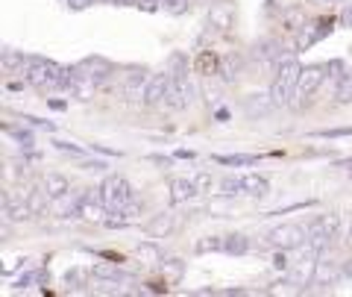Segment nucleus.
Listing matches in <instances>:
<instances>
[{"label": "nucleus", "instance_id": "1", "mask_svg": "<svg viewBox=\"0 0 352 297\" xmlns=\"http://www.w3.org/2000/svg\"><path fill=\"white\" fill-rule=\"evenodd\" d=\"M21 76H24L27 85H32V89H38V92L65 89V68H59V65L50 59H41V57H27Z\"/></svg>", "mask_w": 352, "mask_h": 297}, {"label": "nucleus", "instance_id": "2", "mask_svg": "<svg viewBox=\"0 0 352 297\" xmlns=\"http://www.w3.org/2000/svg\"><path fill=\"white\" fill-rule=\"evenodd\" d=\"M300 76H302V65L296 62L294 57L282 59L279 68H276V76L270 83V97L276 106H291L294 94H296V85H300Z\"/></svg>", "mask_w": 352, "mask_h": 297}, {"label": "nucleus", "instance_id": "3", "mask_svg": "<svg viewBox=\"0 0 352 297\" xmlns=\"http://www.w3.org/2000/svg\"><path fill=\"white\" fill-rule=\"evenodd\" d=\"M329 71H332V65H323V62H317V65H308V68H302V76H300V85H296V94H294V101L291 106L296 109V112H302V109L311 103V97L320 92V85L329 80Z\"/></svg>", "mask_w": 352, "mask_h": 297}, {"label": "nucleus", "instance_id": "4", "mask_svg": "<svg viewBox=\"0 0 352 297\" xmlns=\"http://www.w3.org/2000/svg\"><path fill=\"white\" fill-rule=\"evenodd\" d=\"M340 229H344V221H340L338 212H329V215H317L311 224H308V245L323 250L326 245H332V241L340 236Z\"/></svg>", "mask_w": 352, "mask_h": 297}, {"label": "nucleus", "instance_id": "5", "mask_svg": "<svg viewBox=\"0 0 352 297\" xmlns=\"http://www.w3.org/2000/svg\"><path fill=\"white\" fill-rule=\"evenodd\" d=\"M267 245L273 250H296L308 245V227L302 224H279L267 233Z\"/></svg>", "mask_w": 352, "mask_h": 297}, {"label": "nucleus", "instance_id": "6", "mask_svg": "<svg viewBox=\"0 0 352 297\" xmlns=\"http://www.w3.org/2000/svg\"><path fill=\"white\" fill-rule=\"evenodd\" d=\"M100 201L112 209H120V206H126L129 201H132V185H129V180L126 177H120V174H112V177H106L103 183H100Z\"/></svg>", "mask_w": 352, "mask_h": 297}, {"label": "nucleus", "instance_id": "7", "mask_svg": "<svg viewBox=\"0 0 352 297\" xmlns=\"http://www.w3.org/2000/svg\"><path fill=\"white\" fill-rule=\"evenodd\" d=\"M191 101H194V83H191V76L188 74H173L170 92H168V97H164V103H168L170 109H176V112H182V109L191 106Z\"/></svg>", "mask_w": 352, "mask_h": 297}, {"label": "nucleus", "instance_id": "8", "mask_svg": "<svg viewBox=\"0 0 352 297\" xmlns=\"http://www.w3.org/2000/svg\"><path fill=\"white\" fill-rule=\"evenodd\" d=\"M282 53H285L282 41H276V39H261V41H256V45H252L250 57H252V62L264 65V68H279Z\"/></svg>", "mask_w": 352, "mask_h": 297}, {"label": "nucleus", "instance_id": "9", "mask_svg": "<svg viewBox=\"0 0 352 297\" xmlns=\"http://www.w3.org/2000/svg\"><path fill=\"white\" fill-rule=\"evenodd\" d=\"M176 229H179V218H176V212H159L144 224V236L159 241V238H170Z\"/></svg>", "mask_w": 352, "mask_h": 297}, {"label": "nucleus", "instance_id": "10", "mask_svg": "<svg viewBox=\"0 0 352 297\" xmlns=\"http://www.w3.org/2000/svg\"><path fill=\"white\" fill-rule=\"evenodd\" d=\"M170 80H173V74L170 71H159V74H153L150 80H147V89H144V106H159L164 103V97H168L170 92Z\"/></svg>", "mask_w": 352, "mask_h": 297}, {"label": "nucleus", "instance_id": "11", "mask_svg": "<svg viewBox=\"0 0 352 297\" xmlns=\"http://www.w3.org/2000/svg\"><path fill=\"white\" fill-rule=\"evenodd\" d=\"M32 215L36 212L27 203V194H3V221L21 224V221H30Z\"/></svg>", "mask_w": 352, "mask_h": 297}, {"label": "nucleus", "instance_id": "12", "mask_svg": "<svg viewBox=\"0 0 352 297\" xmlns=\"http://www.w3.org/2000/svg\"><path fill=\"white\" fill-rule=\"evenodd\" d=\"M232 27H235V9H232V3L220 0V3H214L212 9H208V30L229 32Z\"/></svg>", "mask_w": 352, "mask_h": 297}, {"label": "nucleus", "instance_id": "13", "mask_svg": "<svg viewBox=\"0 0 352 297\" xmlns=\"http://www.w3.org/2000/svg\"><path fill=\"white\" fill-rule=\"evenodd\" d=\"M344 265L340 262H332V259H317V268H314V285H338L344 280Z\"/></svg>", "mask_w": 352, "mask_h": 297}, {"label": "nucleus", "instance_id": "14", "mask_svg": "<svg viewBox=\"0 0 352 297\" xmlns=\"http://www.w3.org/2000/svg\"><path fill=\"white\" fill-rule=\"evenodd\" d=\"M168 192H170V203H188V201H194V197L200 194L194 177H191V180H188V177H173V180L168 183Z\"/></svg>", "mask_w": 352, "mask_h": 297}, {"label": "nucleus", "instance_id": "15", "mask_svg": "<svg viewBox=\"0 0 352 297\" xmlns=\"http://www.w3.org/2000/svg\"><path fill=\"white\" fill-rule=\"evenodd\" d=\"M329 30H332V21H317V24H311V27H305L302 32H300V36H296V50H308V48H311V45H317V41H320V39H326L329 36Z\"/></svg>", "mask_w": 352, "mask_h": 297}, {"label": "nucleus", "instance_id": "16", "mask_svg": "<svg viewBox=\"0 0 352 297\" xmlns=\"http://www.w3.org/2000/svg\"><path fill=\"white\" fill-rule=\"evenodd\" d=\"M147 80H150V76H144V71L126 74V80L120 83V94H124V101H138V97H144Z\"/></svg>", "mask_w": 352, "mask_h": 297}, {"label": "nucleus", "instance_id": "17", "mask_svg": "<svg viewBox=\"0 0 352 297\" xmlns=\"http://www.w3.org/2000/svg\"><path fill=\"white\" fill-rule=\"evenodd\" d=\"M41 189L50 194V201H59V197L71 194V183H68V177H65V174L50 171V174H44V180H41Z\"/></svg>", "mask_w": 352, "mask_h": 297}, {"label": "nucleus", "instance_id": "18", "mask_svg": "<svg viewBox=\"0 0 352 297\" xmlns=\"http://www.w3.org/2000/svg\"><path fill=\"white\" fill-rule=\"evenodd\" d=\"M241 180H244V194L252 197V201H261V197L270 194V183L261 174H244Z\"/></svg>", "mask_w": 352, "mask_h": 297}, {"label": "nucleus", "instance_id": "19", "mask_svg": "<svg viewBox=\"0 0 352 297\" xmlns=\"http://www.w3.org/2000/svg\"><path fill=\"white\" fill-rule=\"evenodd\" d=\"M106 212H109V206H106L103 201H94L91 194H88L85 201H82V218H85V221H91V224H106V221H109Z\"/></svg>", "mask_w": 352, "mask_h": 297}, {"label": "nucleus", "instance_id": "20", "mask_svg": "<svg viewBox=\"0 0 352 297\" xmlns=\"http://www.w3.org/2000/svg\"><path fill=\"white\" fill-rule=\"evenodd\" d=\"M94 280H100V283H126L129 280V274L126 271H120L118 265H109V262H94Z\"/></svg>", "mask_w": 352, "mask_h": 297}, {"label": "nucleus", "instance_id": "21", "mask_svg": "<svg viewBox=\"0 0 352 297\" xmlns=\"http://www.w3.org/2000/svg\"><path fill=\"white\" fill-rule=\"evenodd\" d=\"M247 250H250V236H244V233L223 236V253H229V256H244Z\"/></svg>", "mask_w": 352, "mask_h": 297}, {"label": "nucleus", "instance_id": "22", "mask_svg": "<svg viewBox=\"0 0 352 297\" xmlns=\"http://www.w3.org/2000/svg\"><path fill=\"white\" fill-rule=\"evenodd\" d=\"M335 103H340V106H349L352 103V71L340 74L338 89H335Z\"/></svg>", "mask_w": 352, "mask_h": 297}, {"label": "nucleus", "instance_id": "23", "mask_svg": "<svg viewBox=\"0 0 352 297\" xmlns=\"http://www.w3.org/2000/svg\"><path fill=\"white\" fill-rule=\"evenodd\" d=\"M217 165H232V168H247V165H256L258 156H250V153H235V156H223V153H217L212 156Z\"/></svg>", "mask_w": 352, "mask_h": 297}, {"label": "nucleus", "instance_id": "24", "mask_svg": "<svg viewBox=\"0 0 352 297\" xmlns=\"http://www.w3.org/2000/svg\"><path fill=\"white\" fill-rule=\"evenodd\" d=\"M217 194L220 197H238V194H244V180L241 177H223L217 183Z\"/></svg>", "mask_w": 352, "mask_h": 297}, {"label": "nucleus", "instance_id": "25", "mask_svg": "<svg viewBox=\"0 0 352 297\" xmlns=\"http://www.w3.org/2000/svg\"><path fill=\"white\" fill-rule=\"evenodd\" d=\"M162 274H164V283H179L182 274H185V262L182 259H164Z\"/></svg>", "mask_w": 352, "mask_h": 297}, {"label": "nucleus", "instance_id": "26", "mask_svg": "<svg viewBox=\"0 0 352 297\" xmlns=\"http://www.w3.org/2000/svg\"><path fill=\"white\" fill-rule=\"evenodd\" d=\"M153 241H156V238H153ZM153 241H144V245H138V250H135L138 259L144 262V265H156V262H162V250L153 245Z\"/></svg>", "mask_w": 352, "mask_h": 297}, {"label": "nucleus", "instance_id": "27", "mask_svg": "<svg viewBox=\"0 0 352 297\" xmlns=\"http://www.w3.org/2000/svg\"><path fill=\"white\" fill-rule=\"evenodd\" d=\"M282 27L288 30V32L302 30V27H305V15H302V9H288V12H282Z\"/></svg>", "mask_w": 352, "mask_h": 297}, {"label": "nucleus", "instance_id": "28", "mask_svg": "<svg viewBox=\"0 0 352 297\" xmlns=\"http://www.w3.org/2000/svg\"><path fill=\"white\" fill-rule=\"evenodd\" d=\"M197 253H223V236H203L194 245Z\"/></svg>", "mask_w": 352, "mask_h": 297}, {"label": "nucleus", "instance_id": "29", "mask_svg": "<svg viewBox=\"0 0 352 297\" xmlns=\"http://www.w3.org/2000/svg\"><path fill=\"white\" fill-rule=\"evenodd\" d=\"M27 203L32 206V212H44L47 209V203H50V194L44 192V189H32V192H27Z\"/></svg>", "mask_w": 352, "mask_h": 297}, {"label": "nucleus", "instance_id": "30", "mask_svg": "<svg viewBox=\"0 0 352 297\" xmlns=\"http://www.w3.org/2000/svg\"><path fill=\"white\" fill-rule=\"evenodd\" d=\"M85 280H88V274L82 268H74V271L65 274V283H68V289H74V291H82L85 285H88Z\"/></svg>", "mask_w": 352, "mask_h": 297}, {"label": "nucleus", "instance_id": "31", "mask_svg": "<svg viewBox=\"0 0 352 297\" xmlns=\"http://www.w3.org/2000/svg\"><path fill=\"white\" fill-rule=\"evenodd\" d=\"M194 183H197V189H200V194H212L214 189H217V180L212 177L208 171H203V174H197L194 177Z\"/></svg>", "mask_w": 352, "mask_h": 297}, {"label": "nucleus", "instance_id": "32", "mask_svg": "<svg viewBox=\"0 0 352 297\" xmlns=\"http://www.w3.org/2000/svg\"><path fill=\"white\" fill-rule=\"evenodd\" d=\"M270 265H273V271H291V256H288V250H276L270 256Z\"/></svg>", "mask_w": 352, "mask_h": 297}, {"label": "nucleus", "instance_id": "33", "mask_svg": "<svg viewBox=\"0 0 352 297\" xmlns=\"http://www.w3.org/2000/svg\"><path fill=\"white\" fill-rule=\"evenodd\" d=\"M164 9H168L170 15H182L191 9V0H164Z\"/></svg>", "mask_w": 352, "mask_h": 297}, {"label": "nucleus", "instance_id": "34", "mask_svg": "<svg viewBox=\"0 0 352 297\" xmlns=\"http://www.w3.org/2000/svg\"><path fill=\"white\" fill-rule=\"evenodd\" d=\"M6 133L12 136L21 147H32V136H30V133H24V130H12V127H6Z\"/></svg>", "mask_w": 352, "mask_h": 297}, {"label": "nucleus", "instance_id": "35", "mask_svg": "<svg viewBox=\"0 0 352 297\" xmlns=\"http://www.w3.org/2000/svg\"><path fill=\"white\" fill-rule=\"evenodd\" d=\"M94 3H100V0H68V9L71 12H82V9L94 6Z\"/></svg>", "mask_w": 352, "mask_h": 297}, {"label": "nucleus", "instance_id": "36", "mask_svg": "<svg viewBox=\"0 0 352 297\" xmlns=\"http://www.w3.org/2000/svg\"><path fill=\"white\" fill-rule=\"evenodd\" d=\"M338 24H340V27H352V3H346V6H344V12H340Z\"/></svg>", "mask_w": 352, "mask_h": 297}, {"label": "nucleus", "instance_id": "37", "mask_svg": "<svg viewBox=\"0 0 352 297\" xmlns=\"http://www.w3.org/2000/svg\"><path fill=\"white\" fill-rule=\"evenodd\" d=\"M82 168H85V171H97V174H103V171L109 168V165H106V162H82Z\"/></svg>", "mask_w": 352, "mask_h": 297}, {"label": "nucleus", "instance_id": "38", "mask_svg": "<svg viewBox=\"0 0 352 297\" xmlns=\"http://www.w3.org/2000/svg\"><path fill=\"white\" fill-rule=\"evenodd\" d=\"M100 3H109V6H124V3H129V0H100Z\"/></svg>", "mask_w": 352, "mask_h": 297}, {"label": "nucleus", "instance_id": "39", "mask_svg": "<svg viewBox=\"0 0 352 297\" xmlns=\"http://www.w3.org/2000/svg\"><path fill=\"white\" fill-rule=\"evenodd\" d=\"M344 274H346V277H352V259H349V265H344Z\"/></svg>", "mask_w": 352, "mask_h": 297}, {"label": "nucleus", "instance_id": "40", "mask_svg": "<svg viewBox=\"0 0 352 297\" xmlns=\"http://www.w3.org/2000/svg\"><path fill=\"white\" fill-rule=\"evenodd\" d=\"M323 3H340V0H323Z\"/></svg>", "mask_w": 352, "mask_h": 297}, {"label": "nucleus", "instance_id": "41", "mask_svg": "<svg viewBox=\"0 0 352 297\" xmlns=\"http://www.w3.org/2000/svg\"><path fill=\"white\" fill-rule=\"evenodd\" d=\"M349 241H352V224H349Z\"/></svg>", "mask_w": 352, "mask_h": 297}]
</instances>
